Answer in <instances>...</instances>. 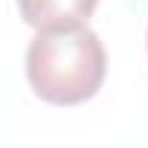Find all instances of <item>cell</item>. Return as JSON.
Wrapping results in <instances>:
<instances>
[{
    "label": "cell",
    "mask_w": 148,
    "mask_h": 148,
    "mask_svg": "<svg viewBox=\"0 0 148 148\" xmlns=\"http://www.w3.org/2000/svg\"><path fill=\"white\" fill-rule=\"evenodd\" d=\"M108 55L99 35L79 23L64 29H44L29 41L26 79L35 96L49 105L70 108L93 99L105 82Z\"/></svg>",
    "instance_id": "obj_1"
},
{
    "label": "cell",
    "mask_w": 148,
    "mask_h": 148,
    "mask_svg": "<svg viewBox=\"0 0 148 148\" xmlns=\"http://www.w3.org/2000/svg\"><path fill=\"white\" fill-rule=\"evenodd\" d=\"M99 6V0H18V12L32 29H64L84 23Z\"/></svg>",
    "instance_id": "obj_2"
}]
</instances>
